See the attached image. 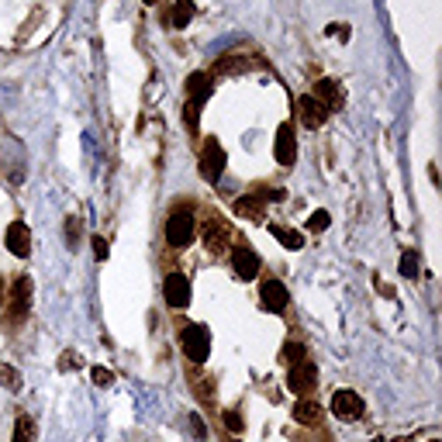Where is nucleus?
<instances>
[{"label": "nucleus", "instance_id": "obj_21", "mask_svg": "<svg viewBox=\"0 0 442 442\" xmlns=\"http://www.w3.org/2000/svg\"><path fill=\"white\" fill-rule=\"evenodd\" d=\"M190 14H194V0H177V7H173V28H187Z\"/></svg>", "mask_w": 442, "mask_h": 442}, {"label": "nucleus", "instance_id": "obj_24", "mask_svg": "<svg viewBox=\"0 0 442 442\" xmlns=\"http://www.w3.org/2000/svg\"><path fill=\"white\" fill-rule=\"evenodd\" d=\"M200 104H204V100H187V128H197V121H200Z\"/></svg>", "mask_w": 442, "mask_h": 442}, {"label": "nucleus", "instance_id": "obj_1", "mask_svg": "<svg viewBox=\"0 0 442 442\" xmlns=\"http://www.w3.org/2000/svg\"><path fill=\"white\" fill-rule=\"evenodd\" d=\"M166 242L177 246V249H183L187 242H194V214L187 207H180V211H173L166 218Z\"/></svg>", "mask_w": 442, "mask_h": 442}, {"label": "nucleus", "instance_id": "obj_3", "mask_svg": "<svg viewBox=\"0 0 442 442\" xmlns=\"http://www.w3.org/2000/svg\"><path fill=\"white\" fill-rule=\"evenodd\" d=\"M183 353L194 363H204L211 353V339H207V329L204 325H187L183 329Z\"/></svg>", "mask_w": 442, "mask_h": 442}, {"label": "nucleus", "instance_id": "obj_10", "mask_svg": "<svg viewBox=\"0 0 442 442\" xmlns=\"http://www.w3.org/2000/svg\"><path fill=\"white\" fill-rule=\"evenodd\" d=\"M297 111H301V118H304L308 128H322V125L329 121V107L318 104L315 97H301V100H297Z\"/></svg>", "mask_w": 442, "mask_h": 442}, {"label": "nucleus", "instance_id": "obj_5", "mask_svg": "<svg viewBox=\"0 0 442 442\" xmlns=\"http://www.w3.org/2000/svg\"><path fill=\"white\" fill-rule=\"evenodd\" d=\"M273 152H276V163L280 166H294V159H297V139H294V128L290 125H280L276 128Z\"/></svg>", "mask_w": 442, "mask_h": 442}, {"label": "nucleus", "instance_id": "obj_16", "mask_svg": "<svg viewBox=\"0 0 442 442\" xmlns=\"http://www.w3.org/2000/svg\"><path fill=\"white\" fill-rule=\"evenodd\" d=\"M269 232H273V235H276V239H280L287 249H301V246H304V235H301V232H294V228H283V225H269Z\"/></svg>", "mask_w": 442, "mask_h": 442}, {"label": "nucleus", "instance_id": "obj_12", "mask_svg": "<svg viewBox=\"0 0 442 442\" xmlns=\"http://www.w3.org/2000/svg\"><path fill=\"white\" fill-rule=\"evenodd\" d=\"M7 249L14 256H28L31 253V235H28L24 221H10V228H7Z\"/></svg>", "mask_w": 442, "mask_h": 442}, {"label": "nucleus", "instance_id": "obj_6", "mask_svg": "<svg viewBox=\"0 0 442 442\" xmlns=\"http://www.w3.org/2000/svg\"><path fill=\"white\" fill-rule=\"evenodd\" d=\"M163 294H166V304L170 308H187L190 304V283L183 273H170L163 280Z\"/></svg>", "mask_w": 442, "mask_h": 442}, {"label": "nucleus", "instance_id": "obj_32", "mask_svg": "<svg viewBox=\"0 0 442 442\" xmlns=\"http://www.w3.org/2000/svg\"><path fill=\"white\" fill-rule=\"evenodd\" d=\"M145 3H156V0H145Z\"/></svg>", "mask_w": 442, "mask_h": 442}, {"label": "nucleus", "instance_id": "obj_17", "mask_svg": "<svg viewBox=\"0 0 442 442\" xmlns=\"http://www.w3.org/2000/svg\"><path fill=\"white\" fill-rule=\"evenodd\" d=\"M294 418H297L301 425H315V422H322V408L311 404V401H301V404L294 408Z\"/></svg>", "mask_w": 442, "mask_h": 442}, {"label": "nucleus", "instance_id": "obj_20", "mask_svg": "<svg viewBox=\"0 0 442 442\" xmlns=\"http://www.w3.org/2000/svg\"><path fill=\"white\" fill-rule=\"evenodd\" d=\"M246 66H249V59H246V56H228V59H218L214 73H218V77H225V73H239V70H246Z\"/></svg>", "mask_w": 442, "mask_h": 442}, {"label": "nucleus", "instance_id": "obj_15", "mask_svg": "<svg viewBox=\"0 0 442 442\" xmlns=\"http://www.w3.org/2000/svg\"><path fill=\"white\" fill-rule=\"evenodd\" d=\"M207 93H211V84H207L204 73H190L187 77V97L190 100H207Z\"/></svg>", "mask_w": 442, "mask_h": 442}, {"label": "nucleus", "instance_id": "obj_7", "mask_svg": "<svg viewBox=\"0 0 442 442\" xmlns=\"http://www.w3.org/2000/svg\"><path fill=\"white\" fill-rule=\"evenodd\" d=\"M287 384H290V390H294V394H311V390H315V384H318V370H315L311 363H297V366H290Z\"/></svg>", "mask_w": 442, "mask_h": 442}, {"label": "nucleus", "instance_id": "obj_8", "mask_svg": "<svg viewBox=\"0 0 442 442\" xmlns=\"http://www.w3.org/2000/svg\"><path fill=\"white\" fill-rule=\"evenodd\" d=\"M260 297H263L266 311H276V315L290 304V294H287V287H283L280 280H266L263 287H260Z\"/></svg>", "mask_w": 442, "mask_h": 442}, {"label": "nucleus", "instance_id": "obj_4", "mask_svg": "<svg viewBox=\"0 0 442 442\" xmlns=\"http://www.w3.org/2000/svg\"><path fill=\"white\" fill-rule=\"evenodd\" d=\"M332 411H336V418H342V422H356V418L363 415V397H359L356 390H336Z\"/></svg>", "mask_w": 442, "mask_h": 442}, {"label": "nucleus", "instance_id": "obj_31", "mask_svg": "<svg viewBox=\"0 0 442 442\" xmlns=\"http://www.w3.org/2000/svg\"><path fill=\"white\" fill-rule=\"evenodd\" d=\"M0 304H3V280H0Z\"/></svg>", "mask_w": 442, "mask_h": 442}, {"label": "nucleus", "instance_id": "obj_27", "mask_svg": "<svg viewBox=\"0 0 442 442\" xmlns=\"http://www.w3.org/2000/svg\"><path fill=\"white\" fill-rule=\"evenodd\" d=\"M225 425H228L232 432H242V418H239V411H225Z\"/></svg>", "mask_w": 442, "mask_h": 442}, {"label": "nucleus", "instance_id": "obj_23", "mask_svg": "<svg viewBox=\"0 0 442 442\" xmlns=\"http://www.w3.org/2000/svg\"><path fill=\"white\" fill-rule=\"evenodd\" d=\"M401 276H408V280L418 276V256H415V253H404V256H401Z\"/></svg>", "mask_w": 442, "mask_h": 442}, {"label": "nucleus", "instance_id": "obj_11", "mask_svg": "<svg viewBox=\"0 0 442 442\" xmlns=\"http://www.w3.org/2000/svg\"><path fill=\"white\" fill-rule=\"evenodd\" d=\"M232 266H235V273H239L242 280H253V276L260 273V256H256L249 246H239V249L232 253Z\"/></svg>", "mask_w": 442, "mask_h": 442}, {"label": "nucleus", "instance_id": "obj_14", "mask_svg": "<svg viewBox=\"0 0 442 442\" xmlns=\"http://www.w3.org/2000/svg\"><path fill=\"white\" fill-rule=\"evenodd\" d=\"M225 242H228V228H225L221 221H214V218H211V221L204 225V246H207L211 253H221V249H225Z\"/></svg>", "mask_w": 442, "mask_h": 442}, {"label": "nucleus", "instance_id": "obj_28", "mask_svg": "<svg viewBox=\"0 0 442 442\" xmlns=\"http://www.w3.org/2000/svg\"><path fill=\"white\" fill-rule=\"evenodd\" d=\"M93 384H111V370H104V366H93Z\"/></svg>", "mask_w": 442, "mask_h": 442}, {"label": "nucleus", "instance_id": "obj_2", "mask_svg": "<svg viewBox=\"0 0 442 442\" xmlns=\"http://www.w3.org/2000/svg\"><path fill=\"white\" fill-rule=\"evenodd\" d=\"M221 170H225V149H221L218 139H207L204 149H200V177L207 180V183H218Z\"/></svg>", "mask_w": 442, "mask_h": 442}, {"label": "nucleus", "instance_id": "obj_22", "mask_svg": "<svg viewBox=\"0 0 442 442\" xmlns=\"http://www.w3.org/2000/svg\"><path fill=\"white\" fill-rule=\"evenodd\" d=\"M283 359H287L290 366H297V363H308V353H304L301 342H287V346H283Z\"/></svg>", "mask_w": 442, "mask_h": 442}, {"label": "nucleus", "instance_id": "obj_25", "mask_svg": "<svg viewBox=\"0 0 442 442\" xmlns=\"http://www.w3.org/2000/svg\"><path fill=\"white\" fill-rule=\"evenodd\" d=\"M0 380H3L10 390H17V387H21V377H17V370H10V366H3V363H0Z\"/></svg>", "mask_w": 442, "mask_h": 442}, {"label": "nucleus", "instance_id": "obj_26", "mask_svg": "<svg viewBox=\"0 0 442 442\" xmlns=\"http://www.w3.org/2000/svg\"><path fill=\"white\" fill-rule=\"evenodd\" d=\"M308 228H311V232H325V228H329V211H315L311 221H308Z\"/></svg>", "mask_w": 442, "mask_h": 442}, {"label": "nucleus", "instance_id": "obj_18", "mask_svg": "<svg viewBox=\"0 0 442 442\" xmlns=\"http://www.w3.org/2000/svg\"><path fill=\"white\" fill-rule=\"evenodd\" d=\"M235 214H242V218H263V200L260 197H242V200H235Z\"/></svg>", "mask_w": 442, "mask_h": 442}, {"label": "nucleus", "instance_id": "obj_19", "mask_svg": "<svg viewBox=\"0 0 442 442\" xmlns=\"http://www.w3.org/2000/svg\"><path fill=\"white\" fill-rule=\"evenodd\" d=\"M10 442H35V422L28 415H17V425H14V439Z\"/></svg>", "mask_w": 442, "mask_h": 442}, {"label": "nucleus", "instance_id": "obj_30", "mask_svg": "<svg viewBox=\"0 0 442 442\" xmlns=\"http://www.w3.org/2000/svg\"><path fill=\"white\" fill-rule=\"evenodd\" d=\"M190 425H194V432H197V436H207V429H204V422H200L197 415H190Z\"/></svg>", "mask_w": 442, "mask_h": 442}, {"label": "nucleus", "instance_id": "obj_13", "mask_svg": "<svg viewBox=\"0 0 442 442\" xmlns=\"http://www.w3.org/2000/svg\"><path fill=\"white\" fill-rule=\"evenodd\" d=\"M315 100H318V104H325L329 111H336V107L342 104V87H339L336 80H329V77H325V80H318V87H315Z\"/></svg>", "mask_w": 442, "mask_h": 442}, {"label": "nucleus", "instance_id": "obj_9", "mask_svg": "<svg viewBox=\"0 0 442 442\" xmlns=\"http://www.w3.org/2000/svg\"><path fill=\"white\" fill-rule=\"evenodd\" d=\"M31 308V280L28 276H17L14 280V297H10V318L21 322Z\"/></svg>", "mask_w": 442, "mask_h": 442}, {"label": "nucleus", "instance_id": "obj_29", "mask_svg": "<svg viewBox=\"0 0 442 442\" xmlns=\"http://www.w3.org/2000/svg\"><path fill=\"white\" fill-rule=\"evenodd\" d=\"M93 256H97V260H107V242H104L100 235L93 239Z\"/></svg>", "mask_w": 442, "mask_h": 442}]
</instances>
